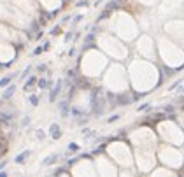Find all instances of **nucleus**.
<instances>
[{
  "label": "nucleus",
  "mask_w": 184,
  "mask_h": 177,
  "mask_svg": "<svg viewBox=\"0 0 184 177\" xmlns=\"http://www.w3.org/2000/svg\"><path fill=\"white\" fill-rule=\"evenodd\" d=\"M104 153L109 156L119 168H135L133 163V149L128 140H110L105 146Z\"/></svg>",
  "instance_id": "6"
},
{
  "label": "nucleus",
  "mask_w": 184,
  "mask_h": 177,
  "mask_svg": "<svg viewBox=\"0 0 184 177\" xmlns=\"http://www.w3.org/2000/svg\"><path fill=\"white\" fill-rule=\"evenodd\" d=\"M40 53H42V48H37V49H35V53H33V55H40Z\"/></svg>",
  "instance_id": "25"
},
{
  "label": "nucleus",
  "mask_w": 184,
  "mask_h": 177,
  "mask_svg": "<svg viewBox=\"0 0 184 177\" xmlns=\"http://www.w3.org/2000/svg\"><path fill=\"white\" fill-rule=\"evenodd\" d=\"M128 142L132 147H149V149H156V146L159 144L154 128H149L146 125L132 130L128 133Z\"/></svg>",
  "instance_id": "9"
},
{
  "label": "nucleus",
  "mask_w": 184,
  "mask_h": 177,
  "mask_svg": "<svg viewBox=\"0 0 184 177\" xmlns=\"http://www.w3.org/2000/svg\"><path fill=\"white\" fill-rule=\"evenodd\" d=\"M60 177H70V175H68V174H63V175H60Z\"/></svg>",
  "instance_id": "26"
},
{
  "label": "nucleus",
  "mask_w": 184,
  "mask_h": 177,
  "mask_svg": "<svg viewBox=\"0 0 184 177\" xmlns=\"http://www.w3.org/2000/svg\"><path fill=\"white\" fill-rule=\"evenodd\" d=\"M46 86H48L46 79H40V81H39V88H46Z\"/></svg>",
  "instance_id": "23"
},
{
  "label": "nucleus",
  "mask_w": 184,
  "mask_h": 177,
  "mask_svg": "<svg viewBox=\"0 0 184 177\" xmlns=\"http://www.w3.org/2000/svg\"><path fill=\"white\" fill-rule=\"evenodd\" d=\"M154 132L158 135L159 142L172 144V146H177V147L184 146V128L179 123L172 121V119H159L156 123Z\"/></svg>",
  "instance_id": "7"
},
{
  "label": "nucleus",
  "mask_w": 184,
  "mask_h": 177,
  "mask_svg": "<svg viewBox=\"0 0 184 177\" xmlns=\"http://www.w3.org/2000/svg\"><path fill=\"white\" fill-rule=\"evenodd\" d=\"M93 161H95V168H97V175L98 177H117V174H119V167H117L105 153L95 154Z\"/></svg>",
  "instance_id": "12"
},
{
  "label": "nucleus",
  "mask_w": 184,
  "mask_h": 177,
  "mask_svg": "<svg viewBox=\"0 0 184 177\" xmlns=\"http://www.w3.org/2000/svg\"><path fill=\"white\" fill-rule=\"evenodd\" d=\"M132 149H133L135 170L139 172V174L147 175L154 167L158 165V160H156V149H149V147H132Z\"/></svg>",
  "instance_id": "11"
},
{
  "label": "nucleus",
  "mask_w": 184,
  "mask_h": 177,
  "mask_svg": "<svg viewBox=\"0 0 184 177\" xmlns=\"http://www.w3.org/2000/svg\"><path fill=\"white\" fill-rule=\"evenodd\" d=\"M11 93H14V86H12V88H9V90H7V93H6V98H9V97H11Z\"/></svg>",
  "instance_id": "24"
},
{
  "label": "nucleus",
  "mask_w": 184,
  "mask_h": 177,
  "mask_svg": "<svg viewBox=\"0 0 184 177\" xmlns=\"http://www.w3.org/2000/svg\"><path fill=\"white\" fill-rule=\"evenodd\" d=\"M14 58H16V48H14V44L9 42V40H0V63L7 65Z\"/></svg>",
  "instance_id": "14"
},
{
  "label": "nucleus",
  "mask_w": 184,
  "mask_h": 177,
  "mask_svg": "<svg viewBox=\"0 0 184 177\" xmlns=\"http://www.w3.org/2000/svg\"><path fill=\"white\" fill-rule=\"evenodd\" d=\"M97 46L105 56H110V58H114L117 61L126 60L130 55L128 46L123 42L121 39H117L114 33H110V32H100L98 33Z\"/></svg>",
  "instance_id": "5"
},
{
  "label": "nucleus",
  "mask_w": 184,
  "mask_h": 177,
  "mask_svg": "<svg viewBox=\"0 0 184 177\" xmlns=\"http://www.w3.org/2000/svg\"><path fill=\"white\" fill-rule=\"evenodd\" d=\"M11 83V77H4V79H0V88H4Z\"/></svg>",
  "instance_id": "20"
},
{
  "label": "nucleus",
  "mask_w": 184,
  "mask_h": 177,
  "mask_svg": "<svg viewBox=\"0 0 184 177\" xmlns=\"http://www.w3.org/2000/svg\"><path fill=\"white\" fill-rule=\"evenodd\" d=\"M137 49H139V53H140L144 58H154V42L151 37H140L139 40H137Z\"/></svg>",
  "instance_id": "15"
},
{
  "label": "nucleus",
  "mask_w": 184,
  "mask_h": 177,
  "mask_svg": "<svg viewBox=\"0 0 184 177\" xmlns=\"http://www.w3.org/2000/svg\"><path fill=\"white\" fill-rule=\"evenodd\" d=\"M70 177H98L97 168H95V161L91 158H79L77 161H74L70 170H68Z\"/></svg>",
  "instance_id": "13"
},
{
  "label": "nucleus",
  "mask_w": 184,
  "mask_h": 177,
  "mask_svg": "<svg viewBox=\"0 0 184 177\" xmlns=\"http://www.w3.org/2000/svg\"><path fill=\"white\" fill-rule=\"evenodd\" d=\"M104 86L112 95H119L130 90L128 72L121 63H109L104 70Z\"/></svg>",
  "instance_id": "3"
},
{
  "label": "nucleus",
  "mask_w": 184,
  "mask_h": 177,
  "mask_svg": "<svg viewBox=\"0 0 184 177\" xmlns=\"http://www.w3.org/2000/svg\"><path fill=\"white\" fill-rule=\"evenodd\" d=\"M179 123L182 125V128H184V107L181 109V112H179Z\"/></svg>",
  "instance_id": "21"
},
{
  "label": "nucleus",
  "mask_w": 184,
  "mask_h": 177,
  "mask_svg": "<svg viewBox=\"0 0 184 177\" xmlns=\"http://www.w3.org/2000/svg\"><path fill=\"white\" fill-rule=\"evenodd\" d=\"M117 177H139V172L135 168H119Z\"/></svg>",
  "instance_id": "18"
},
{
  "label": "nucleus",
  "mask_w": 184,
  "mask_h": 177,
  "mask_svg": "<svg viewBox=\"0 0 184 177\" xmlns=\"http://www.w3.org/2000/svg\"><path fill=\"white\" fill-rule=\"evenodd\" d=\"M0 21L19 30L30 25V18L26 16V12H23L16 6H9L6 2H0Z\"/></svg>",
  "instance_id": "10"
},
{
  "label": "nucleus",
  "mask_w": 184,
  "mask_h": 177,
  "mask_svg": "<svg viewBox=\"0 0 184 177\" xmlns=\"http://www.w3.org/2000/svg\"><path fill=\"white\" fill-rule=\"evenodd\" d=\"M109 65V56H105L98 48L86 49L84 55L79 60V70L88 79H97L100 77L104 70Z\"/></svg>",
  "instance_id": "2"
},
{
  "label": "nucleus",
  "mask_w": 184,
  "mask_h": 177,
  "mask_svg": "<svg viewBox=\"0 0 184 177\" xmlns=\"http://www.w3.org/2000/svg\"><path fill=\"white\" fill-rule=\"evenodd\" d=\"M156 160H158V165H163L172 170H179L184 165V151L177 146L159 142L156 146Z\"/></svg>",
  "instance_id": "8"
},
{
  "label": "nucleus",
  "mask_w": 184,
  "mask_h": 177,
  "mask_svg": "<svg viewBox=\"0 0 184 177\" xmlns=\"http://www.w3.org/2000/svg\"><path fill=\"white\" fill-rule=\"evenodd\" d=\"M147 177H179V174H177V170L167 168L163 165H156L153 170L147 174Z\"/></svg>",
  "instance_id": "16"
},
{
  "label": "nucleus",
  "mask_w": 184,
  "mask_h": 177,
  "mask_svg": "<svg viewBox=\"0 0 184 177\" xmlns=\"http://www.w3.org/2000/svg\"><path fill=\"white\" fill-rule=\"evenodd\" d=\"M139 2L146 4V6H153V4H156V2H158V0H139Z\"/></svg>",
  "instance_id": "22"
},
{
  "label": "nucleus",
  "mask_w": 184,
  "mask_h": 177,
  "mask_svg": "<svg viewBox=\"0 0 184 177\" xmlns=\"http://www.w3.org/2000/svg\"><path fill=\"white\" fill-rule=\"evenodd\" d=\"M39 4H40L48 12H53V11H58L63 2H61V0H39Z\"/></svg>",
  "instance_id": "17"
},
{
  "label": "nucleus",
  "mask_w": 184,
  "mask_h": 177,
  "mask_svg": "<svg viewBox=\"0 0 184 177\" xmlns=\"http://www.w3.org/2000/svg\"><path fill=\"white\" fill-rule=\"evenodd\" d=\"M51 133H53V139H60V130H58V126H56V125H53V126H51Z\"/></svg>",
  "instance_id": "19"
},
{
  "label": "nucleus",
  "mask_w": 184,
  "mask_h": 177,
  "mask_svg": "<svg viewBox=\"0 0 184 177\" xmlns=\"http://www.w3.org/2000/svg\"><path fill=\"white\" fill-rule=\"evenodd\" d=\"M110 30L114 32V35L117 39H121L123 42H132L139 35V26L135 23V19L130 16L128 12L117 11L110 16Z\"/></svg>",
  "instance_id": "4"
},
{
  "label": "nucleus",
  "mask_w": 184,
  "mask_h": 177,
  "mask_svg": "<svg viewBox=\"0 0 184 177\" xmlns=\"http://www.w3.org/2000/svg\"><path fill=\"white\" fill-rule=\"evenodd\" d=\"M128 81L130 86L137 93L151 91L156 84H159V72L153 63L146 60H133L128 65Z\"/></svg>",
  "instance_id": "1"
}]
</instances>
